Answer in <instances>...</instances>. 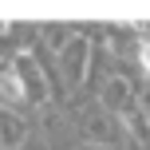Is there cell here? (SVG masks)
<instances>
[{
  "mask_svg": "<svg viewBox=\"0 0 150 150\" xmlns=\"http://www.w3.org/2000/svg\"><path fill=\"white\" fill-rule=\"evenodd\" d=\"M12 67L20 71V79H24V91H28V107H47L52 103V75H47V67L40 63V55H28V52H20L12 59Z\"/></svg>",
  "mask_w": 150,
  "mask_h": 150,
  "instance_id": "1",
  "label": "cell"
},
{
  "mask_svg": "<svg viewBox=\"0 0 150 150\" xmlns=\"http://www.w3.org/2000/svg\"><path fill=\"white\" fill-rule=\"evenodd\" d=\"M91 55H95V47H91L87 36H75L71 44L59 52V79H63V87H67V91H75V87H83V83H87Z\"/></svg>",
  "mask_w": 150,
  "mask_h": 150,
  "instance_id": "2",
  "label": "cell"
},
{
  "mask_svg": "<svg viewBox=\"0 0 150 150\" xmlns=\"http://www.w3.org/2000/svg\"><path fill=\"white\" fill-rule=\"evenodd\" d=\"M75 122H79L87 142H95V146L115 142V115H107L103 107H75Z\"/></svg>",
  "mask_w": 150,
  "mask_h": 150,
  "instance_id": "3",
  "label": "cell"
},
{
  "mask_svg": "<svg viewBox=\"0 0 150 150\" xmlns=\"http://www.w3.org/2000/svg\"><path fill=\"white\" fill-rule=\"evenodd\" d=\"M134 99H138V91H134V83H130L122 71H115L111 79L103 83V91H99V103H103V111H107V115H115V119H119V115L127 111Z\"/></svg>",
  "mask_w": 150,
  "mask_h": 150,
  "instance_id": "4",
  "label": "cell"
},
{
  "mask_svg": "<svg viewBox=\"0 0 150 150\" xmlns=\"http://www.w3.org/2000/svg\"><path fill=\"white\" fill-rule=\"evenodd\" d=\"M28 146V127L16 111L0 107V150H24Z\"/></svg>",
  "mask_w": 150,
  "mask_h": 150,
  "instance_id": "5",
  "label": "cell"
},
{
  "mask_svg": "<svg viewBox=\"0 0 150 150\" xmlns=\"http://www.w3.org/2000/svg\"><path fill=\"white\" fill-rule=\"evenodd\" d=\"M0 103L4 107H28V91H24V79L20 71L8 63V67H0Z\"/></svg>",
  "mask_w": 150,
  "mask_h": 150,
  "instance_id": "6",
  "label": "cell"
},
{
  "mask_svg": "<svg viewBox=\"0 0 150 150\" xmlns=\"http://www.w3.org/2000/svg\"><path fill=\"white\" fill-rule=\"evenodd\" d=\"M134 55H138L142 75H150V40H138V44H134Z\"/></svg>",
  "mask_w": 150,
  "mask_h": 150,
  "instance_id": "7",
  "label": "cell"
},
{
  "mask_svg": "<svg viewBox=\"0 0 150 150\" xmlns=\"http://www.w3.org/2000/svg\"><path fill=\"white\" fill-rule=\"evenodd\" d=\"M71 150H107V146H95V142H79V146H71Z\"/></svg>",
  "mask_w": 150,
  "mask_h": 150,
  "instance_id": "8",
  "label": "cell"
}]
</instances>
